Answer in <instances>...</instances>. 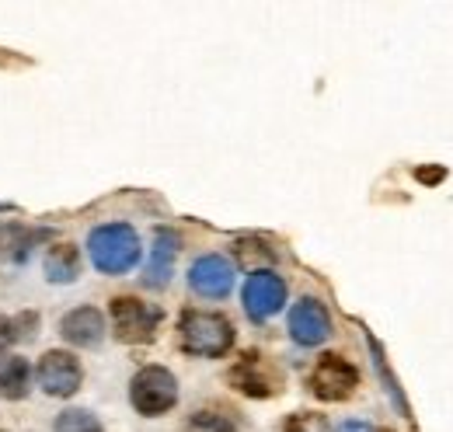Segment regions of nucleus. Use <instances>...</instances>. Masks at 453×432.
<instances>
[{
    "mask_svg": "<svg viewBox=\"0 0 453 432\" xmlns=\"http://www.w3.org/2000/svg\"><path fill=\"white\" fill-rule=\"evenodd\" d=\"M283 432H332L328 429V419L318 415V412H296L286 419Z\"/></svg>",
    "mask_w": 453,
    "mask_h": 432,
    "instance_id": "f3484780",
    "label": "nucleus"
},
{
    "mask_svg": "<svg viewBox=\"0 0 453 432\" xmlns=\"http://www.w3.org/2000/svg\"><path fill=\"white\" fill-rule=\"evenodd\" d=\"M35 377H39V387H42L50 397H70V394L81 387V380H84V366H81L77 356H70V352H63V349H53V352H46V356L39 359Z\"/></svg>",
    "mask_w": 453,
    "mask_h": 432,
    "instance_id": "6e6552de",
    "label": "nucleus"
},
{
    "mask_svg": "<svg viewBox=\"0 0 453 432\" xmlns=\"http://www.w3.org/2000/svg\"><path fill=\"white\" fill-rule=\"evenodd\" d=\"M241 300H244V311H248L251 321H269V318H276L286 304L283 275H276L273 269H255L248 275L244 289H241Z\"/></svg>",
    "mask_w": 453,
    "mask_h": 432,
    "instance_id": "39448f33",
    "label": "nucleus"
},
{
    "mask_svg": "<svg viewBox=\"0 0 453 432\" xmlns=\"http://www.w3.org/2000/svg\"><path fill=\"white\" fill-rule=\"evenodd\" d=\"M289 335H293L296 345H307V349L328 342V335H332V314H328V307L321 300H314V297L296 300L293 311H289Z\"/></svg>",
    "mask_w": 453,
    "mask_h": 432,
    "instance_id": "1a4fd4ad",
    "label": "nucleus"
},
{
    "mask_svg": "<svg viewBox=\"0 0 453 432\" xmlns=\"http://www.w3.org/2000/svg\"><path fill=\"white\" fill-rule=\"evenodd\" d=\"M129 401L140 415H165L178 401V380L165 366H143L129 380Z\"/></svg>",
    "mask_w": 453,
    "mask_h": 432,
    "instance_id": "7ed1b4c3",
    "label": "nucleus"
},
{
    "mask_svg": "<svg viewBox=\"0 0 453 432\" xmlns=\"http://www.w3.org/2000/svg\"><path fill=\"white\" fill-rule=\"evenodd\" d=\"M81 275V251L73 244H53L46 251V279L50 282H73Z\"/></svg>",
    "mask_w": 453,
    "mask_h": 432,
    "instance_id": "4468645a",
    "label": "nucleus"
},
{
    "mask_svg": "<svg viewBox=\"0 0 453 432\" xmlns=\"http://www.w3.org/2000/svg\"><path fill=\"white\" fill-rule=\"evenodd\" d=\"M32 390V366L25 356H4L0 359V394L11 401L28 397Z\"/></svg>",
    "mask_w": 453,
    "mask_h": 432,
    "instance_id": "ddd939ff",
    "label": "nucleus"
},
{
    "mask_svg": "<svg viewBox=\"0 0 453 432\" xmlns=\"http://www.w3.org/2000/svg\"><path fill=\"white\" fill-rule=\"evenodd\" d=\"M339 432H373V426H366V422H356V419H352V422H342Z\"/></svg>",
    "mask_w": 453,
    "mask_h": 432,
    "instance_id": "6ab92c4d",
    "label": "nucleus"
},
{
    "mask_svg": "<svg viewBox=\"0 0 453 432\" xmlns=\"http://www.w3.org/2000/svg\"><path fill=\"white\" fill-rule=\"evenodd\" d=\"M88 251L98 272L122 275L140 262V237L129 223H105L88 234Z\"/></svg>",
    "mask_w": 453,
    "mask_h": 432,
    "instance_id": "f03ea898",
    "label": "nucleus"
},
{
    "mask_svg": "<svg viewBox=\"0 0 453 432\" xmlns=\"http://www.w3.org/2000/svg\"><path fill=\"white\" fill-rule=\"evenodd\" d=\"M356 387H359V370L349 359L335 356V352L321 356L318 366H314V374H311V390L321 401H345Z\"/></svg>",
    "mask_w": 453,
    "mask_h": 432,
    "instance_id": "0eeeda50",
    "label": "nucleus"
},
{
    "mask_svg": "<svg viewBox=\"0 0 453 432\" xmlns=\"http://www.w3.org/2000/svg\"><path fill=\"white\" fill-rule=\"evenodd\" d=\"M188 286H192V293H199L206 300H224L234 289V266L224 255H203L188 269Z\"/></svg>",
    "mask_w": 453,
    "mask_h": 432,
    "instance_id": "9d476101",
    "label": "nucleus"
},
{
    "mask_svg": "<svg viewBox=\"0 0 453 432\" xmlns=\"http://www.w3.org/2000/svg\"><path fill=\"white\" fill-rule=\"evenodd\" d=\"M59 335L77 349H95L105 338V318L98 307H77L59 321Z\"/></svg>",
    "mask_w": 453,
    "mask_h": 432,
    "instance_id": "f8f14e48",
    "label": "nucleus"
},
{
    "mask_svg": "<svg viewBox=\"0 0 453 432\" xmlns=\"http://www.w3.org/2000/svg\"><path fill=\"white\" fill-rule=\"evenodd\" d=\"M178 248H181V237L161 227L154 234V251H150V262H147V272H143V286L150 289H165L174 275V258H178Z\"/></svg>",
    "mask_w": 453,
    "mask_h": 432,
    "instance_id": "9b49d317",
    "label": "nucleus"
},
{
    "mask_svg": "<svg viewBox=\"0 0 453 432\" xmlns=\"http://www.w3.org/2000/svg\"><path fill=\"white\" fill-rule=\"evenodd\" d=\"M178 345L188 356L220 359L234 349V324L213 311H185L178 318Z\"/></svg>",
    "mask_w": 453,
    "mask_h": 432,
    "instance_id": "f257e3e1",
    "label": "nucleus"
},
{
    "mask_svg": "<svg viewBox=\"0 0 453 432\" xmlns=\"http://www.w3.org/2000/svg\"><path fill=\"white\" fill-rule=\"evenodd\" d=\"M53 432H105V429H102V422L88 408H66V412L57 415Z\"/></svg>",
    "mask_w": 453,
    "mask_h": 432,
    "instance_id": "dca6fc26",
    "label": "nucleus"
},
{
    "mask_svg": "<svg viewBox=\"0 0 453 432\" xmlns=\"http://www.w3.org/2000/svg\"><path fill=\"white\" fill-rule=\"evenodd\" d=\"M161 318H165V311H161V307L143 304V300H136V297H115L112 300L115 338H119V342H126V345L154 342Z\"/></svg>",
    "mask_w": 453,
    "mask_h": 432,
    "instance_id": "20e7f679",
    "label": "nucleus"
},
{
    "mask_svg": "<svg viewBox=\"0 0 453 432\" xmlns=\"http://www.w3.org/2000/svg\"><path fill=\"white\" fill-rule=\"evenodd\" d=\"M226 380H230L241 394H248V397H273V394H280V387H283V374H280L262 352H244V356L230 366Z\"/></svg>",
    "mask_w": 453,
    "mask_h": 432,
    "instance_id": "423d86ee",
    "label": "nucleus"
},
{
    "mask_svg": "<svg viewBox=\"0 0 453 432\" xmlns=\"http://www.w3.org/2000/svg\"><path fill=\"white\" fill-rule=\"evenodd\" d=\"M373 432H388V429H373Z\"/></svg>",
    "mask_w": 453,
    "mask_h": 432,
    "instance_id": "aec40b11",
    "label": "nucleus"
},
{
    "mask_svg": "<svg viewBox=\"0 0 453 432\" xmlns=\"http://www.w3.org/2000/svg\"><path fill=\"white\" fill-rule=\"evenodd\" d=\"M185 432H237V419L224 408H199L185 422Z\"/></svg>",
    "mask_w": 453,
    "mask_h": 432,
    "instance_id": "2eb2a0df",
    "label": "nucleus"
},
{
    "mask_svg": "<svg viewBox=\"0 0 453 432\" xmlns=\"http://www.w3.org/2000/svg\"><path fill=\"white\" fill-rule=\"evenodd\" d=\"M32 321V314H25V318H4L0 314V349H11L18 338H25V331H21V324Z\"/></svg>",
    "mask_w": 453,
    "mask_h": 432,
    "instance_id": "a211bd4d",
    "label": "nucleus"
}]
</instances>
